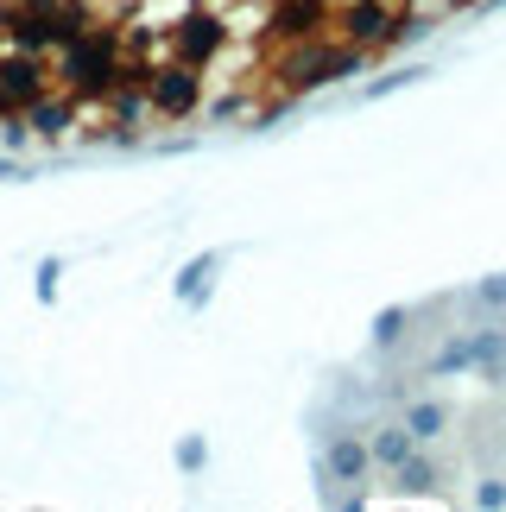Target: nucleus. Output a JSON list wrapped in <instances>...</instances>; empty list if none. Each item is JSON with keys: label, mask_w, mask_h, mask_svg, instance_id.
<instances>
[{"label": "nucleus", "mask_w": 506, "mask_h": 512, "mask_svg": "<svg viewBox=\"0 0 506 512\" xmlns=\"http://www.w3.org/2000/svg\"><path fill=\"white\" fill-rule=\"evenodd\" d=\"M146 95H152V108H159V114L184 121V114L197 108L203 83H197V70H190V64H171V70H159V76H146Z\"/></svg>", "instance_id": "3"}, {"label": "nucleus", "mask_w": 506, "mask_h": 512, "mask_svg": "<svg viewBox=\"0 0 506 512\" xmlns=\"http://www.w3.org/2000/svg\"><path fill=\"white\" fill-rule=\"evenodd\" d=\"M405 449H412V430H380V443H374V456L380 462H399Z\"/></svg>", "instance_id": "11"}, {"label": "nucleus", "mask_w": 506, "mask_h": 512, "mask_svg": "<svg viewBox=\"0 0 506 512\" xmlns=\"http://www.w3.org/2000/svg\"><path fill=\"white\" fill-rule=\"evenodd\" d=\"M494 354H500V367H506V348H494Z\"/></svg>", "instance_id": "14"}, {"label": "nucleus", "mask_w": 506, "mask_h": 512, "mask_svg": "<svg viewBox=\"0 0 506 512\" xmlns=\"http://www.w3.org/2000/svg\"><path fill=\"white\" fill-rule=\"evenodd\" d=\"M38 89H45V76H38L32 57H13V64H0V114H7V108H26Z\"/></svg>", "instance_id": "6"}, {"label": "nucleus", "mask_w": 506, "mask_h": 512, "mask_svg": "<svg viewBox=\"0 0 506 512\" xmlns=\"http://www.w3.org/2000/svg\"><path fill=\"white\" fill-rule=\"evenodd\" d=\"M361 70V45H310L285 64V83L291 89H323L336 76H355Z\"/></svg>", "instance_id": "2"}, {"label": "nucleus", "mask_w": 506, "mask_h": 512, "mask_svg": "<svg viewBox=\"0 0 506 512\" xmlns=\"http://www.w3.org/2000/svg\"><path fill=\"white\" fill-rule=\"evenodd\" d=\"M348 38L367 51V45H393L399 38V19L380 7V0H348Z\"/></svg>", "instance_id": "5"}, {"label": "nucleus", "mask_w": 506, "mask_h": 512, "mask_svg": "<svg viewBox=\"0 0 506 512\" xmlns=\"http://www.w3.org/2000/svg\"><path fill=\"white\" fill-rule=\"evenodd\" d=\"M64 51V76H70V89H83V95H108L114 83V38L108 32H76L70 45H57Z\"/></svg>", "instance_id": "1"}, {"label": "nucleus", "mask_w": 506, "mask_h": 512, "mask_svg": "<svg viewBox=\"0 0 506 512\" xmlns=\"http://www.w3.org/2000/svg\"><path fill=\"white\" fill-rule=\"evenodd\" d=\"M329 475H336V481H361V475H367V449H361L355 437L329 443Z\"/></svg>", "instance_id": "8"}, {"label": "nucleus", "mask_w": 506, "mask_h": 512, "mask_svg": "<svg viewBox=\"0 0 506 512\" xmlns=\"http://www.w3.org/2000/svg\"><path fill=\"white\" fill-rule=\"evenodd\" d=\"M222 38H228V32H222V19H216V13H190L184 26L171 32V45L184 51V64H209V57L222 51Z\"/></svg>", "instance_id": "4"}, {"label": "nucleus", "mask_w": 506, "mask_h": 512, "mask_svg": "<svg viewBox=\"0 0 506 512\" xmlns=\"http://www.w3.org/2000/svg\"><path fill=\"white\" fill-rule=\"evenodd\" d=\"M323 19V0H279V13H272V32L285 38H310V26Z\"/></svg>", "instance_id": "7"}, {"label": "nucleus", "mask_w": 506, "mask_h": 512, "mask_svg": "<svg viewBox=\"0 0 506 512\" xmlns=\"http://www.w3.org/2000/svg\"><path fill=\"white\" fill-rule=\"evenodd\" d=\"M26 108H32V133H45V140L70 127V102H45V95H32Z\"/></svg>", "instance_id": "9"}, {"label": "nucleus", "mask_w": 506, "mask_h": 512, "mask_svg": "<svg viewBox=\"0 0 506 512\" xmlns=\"http://www.w3.org/2000/svg\"><path fill=\"white\" fill-rule=\"evenodd\" d=\"M405 430H412V437H437V430H443V405H412V411H405Z\"/></svg>", "instance_id": "10"}, {"label": "nucleus", "mask_w": 506, "mask_h": 512, "mask_svg": "<svg viewBox=\"0 0 506 512\" xmlns=\"http://www.w3.org/2000/svg\"><path fill=\"white\" fill-rule=\"evenodd\" d=\"M393 468H399V481H405V487H431V462H418L412 449H405V456H399Z\"/></svg>", "instance_id": "12"}, {"label": "nucleus", "mask_w": 506, "mask_h": 512, "mask_svg": "<svg viewBox=\"0 0 506 512\" xmlns=\"http://www.w3.org/2000/svg\"><path fill=\"white\" fill-rule=\"evenodd\" d=\"M178 462H184V468H197V462H203V443H197V437H184V443H178Z\"/></svg>", "instance_id": "13"}]
</instances>
